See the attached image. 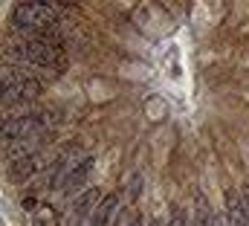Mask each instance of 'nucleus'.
Returning <instances> with one entry per match:
<instances>
[{
	"instance_id": "obj_1",
	"label": "nucleus",
	"mask_w": 249,
	"mask_h": 226,
	"mask_svg": "<svg viewBox=\"0 0 249 226\" xmlns=\"http://www.w3.org/2000/svg\"><path fill=\"white\" fill-rule=\"evenodd\" d=\"M12 26L23 35L47 38L55 44V26H58V3L35 0V3H18L12 9Z\"/></svg>"
},
{
	"instance_id": "obj_2",
	"label": "nucleus",
	"mask_w": 249,
	"mask_h": 226,
	"mask_svg": "<svg viewBox=\"0 0 249 226\" xmlns=\"http://www.w3.org/2000/svg\"><path fill=\"white\" fill-rule=\"evenodd\" d=\"M6 53L23 64H35V67H64V56L61 50L47 41V38H35V35H23L20 41H12L6 47Z\"/></svg>"
},
{
	"instance_id": "obj_3",
	"label": "nucleus",
	"mask_w": 249,
	"mask_h": 226,
	"mask_svg": "<svg viewBox=\"0 0 249 226\" xmlns=\"http://www.w3.org/2000/svg\"><path fill=\"white\" fill-rule=\"evenodd\" d=\"M38 93H41V81L32 73L18 70V67H3V102L6 105L35 99Z\"/></svg>"
},
{
	"instance_id": "obj_4",
	"label": "nucleus",
	"mask_w": 249,
	"mask_h": 226,
	"mask_svg": "<svg viewBox=\"0 0 249 226\" xmlns=\"http://www.w3.org/2000/svg\"><path fill=\"white\" fill-rule=\"evenodd\" d=\"M47 116H18V119H6L3 125V145L12 142H41L50 131L53 122H44Z\"/></svg>"
},
{
	"instance_id": "obj_5",
	"label": "nucleus",
	"mask_w": 249,
	"mask_h": 226,
	"mask_svg": "<svg viewBox=\"0 0 249 226\" xmlns=\"http://www.w3.org/2000/svg\"><path fill=\"white\" fill-rule=\"evenodd\" d=\"M102 200H105V197H102L99 188H84V191L78 194V200L67 209L61 226H84V224H90V218H93V212L99 209Z\"/></svg>"
},
{
	"instance_id": "obj_6",
	"label": "nucleus",
	"mask_w": 249,
	"mask_h": 226,
	"mask_svg": "<svg viewBox=\"0 0 249 226\" xmlns=\"http://www.w3.org/2000/svg\"><path fill=\"white\" fill-rule=\"evenodd\" d=\"M93 166H96V157H90V154H87V157H84L81 163H75V166H72V171L67 174V180H64L61 191H58V194H61L64 200H70V197H75V194H78V191L84 188V183H87V177L93 174Z\"/></svg>"
},
{
	"instance_id": "obj_7",
	"label": "nucleus",
	"mask_w": 249,
	"mask_h": 226,
	"mask_svg": "<svg viewBox=\"0 0 249 226\" xmlns=\"http://www.w3.org/2000/svg\"><path fill=\"white\" fill-rule=\"evenodd\" d=\"M226 226H249V200L244 191H226Z\"/></svg>"
},
{
	"instance_id": "obj_8",
	"label": "nucleus",
	"mask_w": 249,
	"mask_h": 226,
	"mask_svg": "<svg viewBox=\"0 0 249 226\" xmlns=\"http://www.w3.org/2000/svg\"><path fill=\"white\" fill-rule=\"evenodd\" d=\"M119 203H122V200H119L116 194H105V200L99 203V209L93 212V218H90L87 226H113L116 218H119V212H122Z\"/></svg>"
},
{
	"instance_id": "obj_9",
	"label": "nucleus",
	"mask_w": 249,
	"mask_h": 226,
	"mask_svg": "<svg viewBox=\"0 0 249 226\" xmlns=\"http://www.w3.org/2000/svg\"><path fill=\"white\" fill-rule=\"evenodd\" d=\"M41 171H44L41 157H29V160H20V163H15V169L9 171V180H12V183H23V180L35 177V174H41Z\"/></svg>"
},
{
	"instance_id": "obj_10",
	"label": "nucleus",
	"mask_w": 249,
	"mask_h": 226,
	"mask_svg": "<svg viewBox=\"0 0 249 226\" xmlns=\"http://www.w3.org/2000/svg\"><path fill=\"white\" fill-rule=\"evenodd\" d=\"M214 218H217V215L209 209L206 197L197 194V209H194V221H191V226H214Z\"/></svg>"
},
{
	"instance_id": "obj_11",
	"label": "nucleus",
	"mask_w": 249,
	"mask_h": 226,
	"mask_svg": "<svg viewBox=\"0 0 249 226\" xmlns=\"http://www.w3.org/2000/svg\"><path fill=\"white\" fill-rule=\"evenodd\" d=\"M32 224H35V226H53V224H55V209H53L50 203L38 206V209L32 212Z\"/></svg>"
},
{
	"instance_id": "obj_12",
	"label": "nucleus",
	"mask_w": 249,
	"mask_h": 226,
	"mask_svg": "<svg viewBox=\"0 0 249 226\" xmlns=\"http://www.w3.org/2000/svg\"><path fill=\"white\" fill-rule=\"evenodd\" d=\"M139 188H142V177L136 174V177H133V183H130V188H127V194H124V200H127V203H133V200L139 197Z\"/></svg>"
},
{
	"instance_id": "obj_13",
	"label": "nucleus",
	"mask_w": 249,
	"mask_h": 226,
	"mask_svg": "<svg viewBox=\"0 0 249 226\" xmlns=\"http://www.w3.org/2000/svg\"><path fill=\"white\" fill-rule=\"evenodd\" d=\"M139 221H136V215L130 212V209H124V212H119V218H116V224L113 226H136Z\"/></svg>"
},
{
	"instance_id": "obj_14",
	"label": "nucleus",
	"mask_w": 249,
	"mask_h": 226,
	"mask_svg": "<svg viewBox=\"0 0 249 226\" xmlns=\"http://www.w3.org/2000/svg\"><path fill=\"white\" fill-rule=\"evenodd\" d=\"M165 226H188V224H186V215H183L180 209H174V212H171V218H168V224H165Z\"/></svg>"
},
{
	"instance_id": "obj_15",
	"label": "nucleus",
	"mask_w": 249,
	"mask_h": 226,
	"mask_svg": "<svg viewBox=\"0 0 249 226\" xmlns=\"http://www.w3.org/2000/svg\"><path fill=\"white\" fill-rule=\"evenodd\" d=\"M145 226H157V224H154V221H148V224H145Z\"/></svg>"
}]
</instances>
